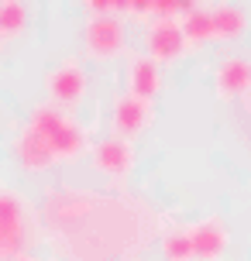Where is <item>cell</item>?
I'll return each mask as SVG.
<instances>
[{
    "label": "cell",
    "mask_w": 251,
    "mask_h": 261,
    "mask_svg": "<svg viewBox=\"0 0 251 261\" xmlns=\"http://www.w3.org/2000/svg\"><path fill=\"white\" fill-rule=\"evenodd\" d=\"M28 127L45 141V148L52 151L55 162H76V158L83 155V148H86L80 124L69 117L66 110H59V107H52V103L38 107V110L31 114V124H28Z\"/></svg>",
    "instance_id": "6da1fadb"
},
{
    "label": "cell",
    "mask_w": 251,
    "mask_h": 261,
    "mask_svg": "<svg viewBox=\"0 0 251 261\" xmlns=\"http://www.w3.org/2000/svg\"><path fill=\"white\" fill-rule=\"evenodd\" d=\"M38 227L28 203L11 189H0V258L14 261L28 254V244L35 241Z\"/></svg>",
    "instance_id": "7a4b0ae2"
},
{
    "label": "cell",
    "mask_w": 251,
    "mask_h": 261,
    "mask_svg": "<svg viewBox=\"0 0 251 261\" xmlns=\"http://www.w3.org/2000/svg\"><path fill=\"white\" fill-rule=\"evenodd\" d=\"M124 41H128V31H124V21L117 14H107V17H90L86 28H83V45H86V55L90 59H114V55L124 52Z\"/></svg>",
    "instance_id": "3957f363"
},
{
    "label": "cell",
    "mask_w": 251,
    "mask_h": 261,
    "mask_svg": "<svg viewBox=\"0 0 251 261\" xmlns=\"http://www.w3.org/2000/svg\"><path fill=\"white\" fill-rule=\"evenodd\" d=\"M45 93H48L52 107H59V110L76 107L86 96V72L76 62L55 65V69H48V76H45Z\"/></svg>",
    "instance_id": "277c9868"
},
{
    "label": "cell",
    "mask_w": 251,
    "mask_h": 261,
    "mask_svg": "<svg viewBox=\"0 0 251 261\" xmlns=\"http://www.w3.org/2000/svg\"><path fill=\"white\" fill-rule=\"evenodd\" d=\"M189 241H193V261H220L227 254L231 234L220 217H203L189 227Z\"/></svg>",
    "instance_id": "5b68a950"
},
{
    "label": "cell",
    "mask_w": 251,
    "mask_h": 261,
    "mask_svg": "<svg viewBox=\"0 0 251 261\" xmlns=\"http://www.w3.org/2000/svg\"><path fill=\"white\" fill-rule=\"evenodd\" d=\"M93 169L104 172L107 179H124L134 169V148L124 138H104L93 148Z\"/></svg>",
    "instance_id": "8992f818"
},
{
    "label": "cell",
    "mask_w": 251,
    "mask_h": 261,
    "mask_svg": "<svg viewBox=\"0 0 251 261\" xmlns=\"http://www.w3.org/2000/svg\"><path fill=\"white\" fill-rule=\"evenodd\" d=\"M148 59L152 62H175L186 52V38L179 21H152L148 24Z\"/></svg>",
    "instance_id": "52a82bcc"
},
{
    "label": "cell",
    "mask_w": 251,
    "mask_h": 261,
    "mask_svg": "<svg viewBox=\"0 0 251 261\" xmlns=\"http://www.w3.org/2000/svg\"><path fill=\"white\" fill-rule=\"evenodd\" d=\"M152 124V100H141L134 93H124L117 103H114V127H117V138L131 141L141 130H148Z\"/></svg>",
    "instance_id": "ba28073f"
},
{
    "label": "cell",
    "mask_w": 251,
    "mask_h": 261,
    "mask_svg": "<svg viewBox=\"0 0 251 261\" xmlns=\"http://www.w3.org/2000/svg\"><path fill=\"white\" fill-rule=\"evenodd\" d=\"M213 86L220 96H241V93H251V62L248 59H224L217 65V79Z\"/></svg>",
    "instance_id": "9c48e42d"
},
{
    "label": "cell",
    "mask_w": 251,
    "mask_h": 261,
    "mask_svg": "<svg viewBox=\"0 0 251 261\" xmlns=\"http://www.w3.org/2000/svg\"><path fill=\"white\" fill-rule=\"evenodd\" d=\"M128 86L134 96H141V100H152L162 86V76H159V62H152L148 55H134L131 62H128Z\"/></svg>",
    "instance_id": "30bf717a"
},
{
    "label": "cell",
    "mask_w": 251,
    "mask_h": 261,
    "mask_svg": "<svg viewBox=\"0 0 251 261\" xmlns=\"http://www.w3.org/2000/svg\"><path fill=\"white\" fill-rule=\"evenodd\" d=\"M14 155H17V162H21V169H28V172H41V169H48V165L55 162L52 151L45 148V141H41L31 127H24L21 134H17Z\"/></svg>",
    "instance_id": "8fae6325"
},
{
    "label": "cell",
    "mask_w": 251,
    "mask_h": 261,
    "mask_svg": "<svg viewBox=\"0 0 251 261\" xmlns=\"http://www.w3.org/2000/svg\"><path fill=\"white\" fill-rule=\"evenodd\" d=\"M210 24H213V38H238L248 28V17L241 7L220 4V7H210Z\"/></svg>",
    "instance_id": "7c38bea8"
},
{
    "label": "cell",
    "mask_w": 251,
    "mask_h": 261,
    "mask_svg": "<svg viewBox=\"0 0 251 261\" xmlns=\"http://www.w3.org/2000/svg\"><path fill=\"white\" fill-rule=\"evenodd\" d=\"M179 28H183V38L186 45L193 41H210L213 38V24H210V7H186L183 17H179Z\"/></svg>",
    "instance_id": "4fadbf2b"
},
{
    "label": "cell",
    "mask_w": 251,
    "mask_h": 261,
    "mask_svg": "<svg viewBox=\"0 0 251 261\" xmlns=\"http://www.w3.org/2000/svg\"><path fill=\"white\" fill-rule=\"evenodd\" d=\"M28 24V11L24 4H17V0H4L0 4V35L4 38H14V35H21Z\"/></svg>",
    "instance_id": "5bb4252c"
},
{
    "label": "cell",
    "mask_w": 251,
    "mask_h": 261,
    "mask_svg": "<svg viewBox=\"0 0 251 261\" xmlns=\"http://www.w3.org/2000/svg\"><path fill=\"white\" fill-rule=\"evenodd\" d=\"M162 254H165V261H193L189 230H169L162 237Z\"/></svg>",
    "instance_id": "9a60e30c"
},
{
    "label": "cell",
    "mask_w": 251,
    "mask_h": 261,
    "mask_svg": "<svg viewBox=\"0 0 251 261\" xmlns=\"http://www.w3.org/2000/svg\"><path fill=\"white\" fill-rule=\"evenodd\" d=\"M14 261H38V258H31V254H21V258H14Z\"/></svg>",
    "instance_id": "2e32d148"
},
{
    "label": "cell",
    "mask_w": 251,
    "mask_h": 261,
    "mask_svg": "<svg viewBox=\"0 0 251 261\" xmlns=\"http://www.w3.org/2000/svg\"><path fill=\"white\" fill-rule=\"evenodd\" d=\"M0 45H4V35H0Z\"/></svg>",
    "instance_id": "e0dca14e"
}]
</instances>
